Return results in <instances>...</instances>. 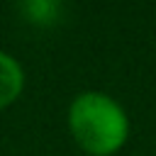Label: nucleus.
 Instances as JSON below:
<instances>
[{"label": "nucleus", "instance_id": "1", "mask_svg": "<svg viewBox=\"0 0 156 156\" xmlns=\"http://www.w3.org/2000/svg\"><path fill=\"white\" fill-rule=\"evenodd\" d=\"M66 124L76 146L88 156H115L129 139L124 107L102 90L78 93L68 105Z\"/></svg>", "mask_w": 156, "mask_h": 156}, {"label": "nucleus", "instance_id": "2", "mask_svg": "<svg viewBox=\"0 0 156 156\" xmlns=\"http://www.w3.org/2000/svg\"><path fill=\"white\" fill-rule=\"evenodd\" d=\"M22 90H24V71L20 61L0 49V110L17 102Z\"/></svg>", "mask_w": 156, "mask_h": 156}, {"label": "nucleus", "instance_id": "3", "mask_svg": "<svg viewBox=\"0 0 156 156\" xmlns=\"http://www.w3.org/2000/svg\"><path fill=\"white\" fill-rule=\"evenodd\" d=\"M63 5L56 0H24L20 2V12L29 24L37 27H51L58 22Z\"/></svg>", "mask_w": 156, "mask_h": 156}]
</instances>
